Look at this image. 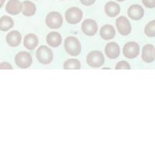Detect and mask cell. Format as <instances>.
I'll return each instance as SVG.
<instances>
[{
	"instance_id": "cell-23",
	"label": "cell",
	"mask_w": 155,
	"mask_h": 146,
	"mask_svg": "<svg viewBox=\"0 0 155 146\" xmlns=\"http://www.w3.org/2000/svg\"><path fill=\"white\" fill-rule=\"evenodd\" d=\"M130 65L128 62L125 60H122L117 63V64L115 67L116 70H130Z\"/></svg>"
},
{
	"instance_id": "cell-4",
	"label": "cell",
	"mask_w": 155,
	"mask_h": 146,
	"mask_svg": "<svg viewBox=\"0 0 155 146\" xmlns=\"http://www.w3.org/2000/svg\"><path fill=\"white\" fill-rule=\"evenodd\" d=\"M45 23L50 29L57 30L61 27L63 25V17L60 12L54 11L49 12L46 16Z\"/></svg>"
},
{
	"instance_id": "cell-21",
	"label": "cell",
	"mask_w": 155,
	"mask_h": 146,
	"mask_svg": "<svg viewBox=\"0 0 155 146\" xmlns=\"http://www.w3.org/2000/svg\"><path fill=\"white\" fill-rule=\"evenodd\" d=\"M81 68V62L78 59H68L64 63V70H79Z\"/></svg>"
},
{
	"instance_id": "cell-16",
	"label": "cell",
	"mask_w": 155,
	"mask_h": 146,
	"mask_svg": "<svg viewBox=\"0 0 155 146\" xmlns=\"http://www.w3.org/2000/svg\"><path fill=\"white\" fill-rule=\"evenodd\" d=\"M142 60L146 63H152L154 60V46L152 44H146L143 47Z\"/></svg>"
},
{
	"instance_id": "cell-17",
	"label": "cell",
	"mask_w": 155,
	"mask_h": 146,
	"mask_svg": "<svg viewBox=\"0 0 155 146\" xmlns=\"http://www.w3.org/2000/svg\"><path fill=\"white\" fill-rule=\"evenodd\" d=\"M104 10L106 14L109 17H116L118 16L120 12V6L117 2L109 1L105 5Z\"/></svg>"
},
{
	"instance_id": "cell-26",
	"label": "cell",
	"mask_w": 155,
	"mask_h": 146,
	"mask_svg": "<svg viewBox=\"0 0 155 146\" xmlns=\"http://www.w3.org/2000/svg\"><path fill=\"white\" fill-rule=\"evenodd\" d=\"M96 0H80V2L85 6H90L93 5Z\"/></svg>"
},
{
	"instance_id": "cell-11",
	"label": "cell",
	"mask_w": 155,
	"mask_h": 146,
	"mask_svg": "<svg viewBox=\"0 0 155 146\" xmlns=\"http://www.w3.org/2000/svg\"><path fill=\"white\" fill-rule=\"evenodd\" d=\"M127 14L131 20L137 21L143 18V15H144V10L141 5L134 4L129 7L128 10H127Z\"/></svg>"
},
{
	"instance_id": "cell-31",
	"label": "cell",
	"mask_w": 155,
	"mask_h": 146,
	"mask_svg": "<svg viewBox=\"0 0 155 146\" xmlns=\"http://www.w3.org/2000/svg\"><path fill=\"white\" fill-rule=\"evenodd\" d=\"M61 1H64V0H61Z\"/></svg>"
},
{
	"instance_id": "cell-28",
	"label": "cell",
	"mask_w": 155,
	"mask_h": 146,
	"mask_svg": "<svg viewBox=\"0 0 155 146\" xmlns=\"http://www.w3.org/2000/svg\"><path fill=\"white\" fill-rule=\"evenodd\" d=\"M116 1H117V2H124V1H126V0H116Z\"/></svg>"
},
{
	"instance_id": "cell-29",
	"label": "cell",
	"mask_w": 155,
	"mask_h": 146,
	"mask_svg": "<svg viewBox=\"0 0 155 146\" xmlns=\"http://www.w3.org/2000/svg\"><path fill=\"white\" fill-rule=\"evenodd\" d=\"M104 70H110V67H104Z\"/></svg>"
},
{
	"instance_id": "cell-8",
	"label": "cell",
	"mask_w": 155,
	"mask_h": 146,
	"mask_svg": "<svg viewBox=\"0 0 155 146\" xmlns=\"http://www.w3.org/2000/svg\"><path fill=\"white\" fill-rule=\"evenodd\" d=\"M116 27L118 32L122 36H128L131 33L132 27L127 17L122 16L116 20Z\"/></svg>"
},
{
	"instance_id": "cell-18",
	"label": "cell",
	"mask_w": 155,
	"mask_h": 146,
	"mask_svg": "<svg viewBox=\"0 0 155 146\" xmlns=\"http://www.w3.org/2000/svg\"><path fill=\"white\" fill-rule=\"evenodd\" d=\"M38 37L34 33L27 34L23 39V46L29 50H34L38 45Z\"/></svg>"
},
{
	"instance_id": "cell-13",
	"label": "cell",
	"mask_w": 155,
	"mask_h": 146,
	"mask_svg": "<svg viewBox=\"0 0 155 146\" xmlns=\"http://www.w3.org/2000/svg\"><path fill=\"white\" fill-rule=\"evenodd\" d=\"M6 43L11 47H16L19 46L22 41L21 33L17 30H12L6 35Z\"/></svg>"
},
{
	"instance_id": "cell-7",
	"label": "cell",
	"mask_w": 155,
	"mask_h": 146,
	"mask_svg": "<svg viewBox=\"0 0 155 146\" xmlns=\"http://www.w3.org/2000/svg\"><path fill=\"white\" fill-rule=\"evenodd\" d=\"M123 53L128 59L136 58L140 53L139 44L134 41L127 43L123 48Z\"/></svg>"
},
{
	"instance_id": "cell-27",
	"label": "cell",
	"mask_w": 155,
	"mask_h": 146,
	"mask_svg": "<svg viewBox=\"0 0 155 146\" xmlns=\"http://www.w3.org/2000/svg\"><path fill=\"white\" fill-rule=\"evenodd\" d=\"M5 2V0H0V9L3 6Z\"/></svg>"
},
{
	"instance_id": "cell-12",
	"label": "cell",
	"mask_w": 155,
	"mask_h": 146,
	"mask_svg": "<svg viewBox=\"0 0 155 146\" xmlns=\"http://www.w3.org/2000/svg\"><path fill=\"white\" fill-rule=\"evenodd\" d=\"M23 3L19 0H9L5 5V11L9 15L16 16L22 12Z\"/></svg>"
},
{
	"instance_id": "cell-15",
	"label": "cell",
	"mask_w": 155,
	"mask_h": 146,
	"mask_svg": "<svg viewBox=\"0 0 155 146\" xmlns=\"http://www.w3.org/2000/svg\"><path fill=\"white\" fill-rule=\"evenodd\" d=\"M46 42L51 47H58L62 43V37L58 32H51L46 36Z\"/></svg>"
},
{
	"instance_id": "cell-19",
	"label": "cell",
	"mask_w": 155,
	"mask_h": 146,
	"mask_svg": "<svg viewBox=\"0 0 155 146\" xmlns=\"http://www.w3.org/2000/svg\"><path fill=\"white\" fill-rule=\"evenodd\" d=\"M37 12V6L30 1H24L23 2L22 13L25 16H33Z\"/></svg>"
},
{
	"instance_id": "cell-25",
	"label": "cell",
	"mask_w": 155,
	"mask_h": 146,
	"mask_svg": "<svg viewBox=\"0 0 155 146\" xmlns=\"http://www.w3.org/2000/svg\"><path fill=\"white\" fill-rule=\"evenodd\" d=\"M0 70H12V67L8 62H2L0 63Z\"/></svg>"
},
{
	"instance_id": "cell-22",
	"label": "cell",
	"mask_w": 155,
	"mask_h": 146,
	"mask_svg": "<svg viewBox=\"0 0 155 146\" xmlns=\"http://www.w3.org/2000/svg\"><path fill=\"white\" fill-rule=\"evenodd\" d=\"M144 33L148 37L155 36V20L149 22L144 28Z\"/></svg>"
},
{
	"instance_id": "cell-30",
	"label": "cell",
	"mask_w": 155,
	"mask_h": 146,
	"mask_svg": "<svg viewBox=\"0 0 155 146\" xmlns=\"http://www.w3.org/2000/svg\"><path fill=\"white\" fill-rule=\"evenodd\" d=\"M154 57H155V49H154Z\"/></svg>"
},
{
	"instance_id": "cell-6",
	"label": "cell",
	"mask_w": 155,
	"mask_h": 146,
	"mask_svg": "<svg viewBox=\"0 0 155 146\" xmlns=\"http://www.w3.org/2000/svg\"><path fill=\"white\" fill-rule=\"evenodd\" d=\"M15 63L19 68L27 69L31 66L33 63V58L29 52H19L15 56Z\"/></svg>"
},
{
	"instance_id": "cell-5",
	"label": "cell",
	"mask_w": 155,
	"mask_h": 146,
	"mask_svg": "<svg viewBox=\"0 0 155 146\" xmlns=\"http://www.w3.org/2000/svg\"><path fill=\"white\" fill-rule=\"evenodd\" d=\"M83 12L78 7H71L65 12V20L69 24H77L81 21Z\"/></svg>"
},
{
	"instance_id": "cell-10",
	"label": "cell",
	"mask_w": 155,
	"mask_h": 146,
	"mask_svg": "<svg viewBox=\"0 0 155 146\" xmlns=\"http://www.w3.org/2000/svg\"><path fill=\"white\" fill-rule=\"evenodd\" d=\"M105 53L109 59L115 60L118 58L120 54V47L119 44L116 42H110L107 43L105 47Z\"/></svg>"
},
{
	"instance_id": "cell-3",
	"label": "cell",
	"mask_w": 155,
	"mask_h": 146,
	"mask_svg": "<svg viewBox=\"0 0 155 146\" xmlns=\"http://www.w3.org/2000/svg\"><path fill=\"white\" fill-rule=\"evenodd\" d=\"M86 62L89 67H92L93 68H99L104 64V55L102 52L98 51V50L90 52L86 56Z\"/></svg>"
},
{
	"instance_id": "cell-24",
	"label": "cell",
	"mask_w": 155,
	"mask_h": 146,
	"mask_svg": "<svg viewBox=\"0 0 155 146\" xmlns=\"http://www.w3.org/2000/svg\"><path fill=\"white\" fill-rule=\"evenodd\" d=\"M142 2L145 7L148 8V9L155 8V0H142Z\"/></svg>"
},
{
	"instance_id": "cell-20",
	"label": "cell",
	"mask_w": 155,
	"mask_h": 146,
	"mask_svg": "<svg viewBox=\"0 0 155 146\" xmlns=\"http://www.w3.org/2000/svg\"><path fill=\"white\" fill-rule=\"evenodd\" d=\"M14 26V22L9 16H3L0 18V30L2 32H7Z\"/></svg>"
},
{
	"instance_id": "cell-9",
	"label": "cell",
	"mask_w": 155,
	"mask_h": 146,
	"mask_svg": "<svg viewBox=\"0 0 155 146\" xmlns=\"http://www.w3.org/2000/svg\"><path fill=\"white\" fill-rule=\"evenodd\" d=\"M98 24L92 19H86L81 24V30L84 34L88 36H95L98 32Z\"/></svg>"
},
{
	"instance_id": "cell-2",
	"label": "cell",
	"mask_w": 155,
	"mask_h": 146,
	"mask_svg": "<svg viewBox=\"0 0 155 146\" xmlns=\"http://www.w3.org/2000/svg\"><path fill=\"white\" fill-rule=\"evenodd\" d=\"M37 59L41 64L48 65L52 62L54 59V53L51 49L47 46H41L36 52Z\"/></svg>"
},
{
	"instance_id": "cell-14",
	"label": "cell",
	"mask_w": 155,
	"mask_h": 146,
	"mask_svg": "<svg viewBox=\"0 0 155 146\" xmlns=\"http://www.w3.org/2000/svg\"><path fill=\"white\" fill-rule=\"evenodd\" d=\"M100 36L104 40H110L114 39L116 36V30L113 25L106 24L102 26L100 30Z\"/></svg>"
},
{
	"instance_id": "cell-1",
	"label": "cell",
	"mask_w": 155,
	"mask_h": 146,
	"mask_svg": "<svg viewBox=\"0 0 155 146\" xmlns=\"http://www.w3.org/2000/svg\"><path fill=\"white\" fill-rule=\"evenodd\" d=\"M64 49L70 56H78L81 51V43L75 36H68L64 40Z\"/></svg>"
}]
</instances>
